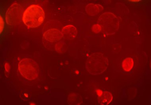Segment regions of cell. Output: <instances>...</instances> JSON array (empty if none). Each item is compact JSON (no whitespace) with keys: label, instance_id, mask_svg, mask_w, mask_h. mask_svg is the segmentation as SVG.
<instances>
[{"label":"cell","instance_id":"cell-10","mask_svg":"<svg viewBox=\"0 0 151 105\" xmlns=\"http://www.w3.org/2000/svg\"><path fill=\"white\" fill-rule=\"evenodd\" d=\"M67 102L70 105H80L83 102V99L78 94L71 93L68 95Z\"/></svg>","mask_w":151,"mask_h":105},{"label":"cell","instance_id":"cell-8","mask_svg":"<svg viewBox=\"0 0 151 105\" xmlns=\"http://www.w3.org/2000/svg\"><path fill=\"white\" fill-rule=\"evenodd\" d=\"M104 10L102 6L99 4L90 3L86 7V11L90 16H95Z\"/></svg>","mask_w":151,"mask_h":105},{"label":"cell","instance_id":"cell-11","mask_svg":"<svg viewBox=\"0 0 151 105\" xmlns=\"http://www.w3.org/2000/svg\"><path fill=\"white\" fill-rule=\"evenodd\" d=\"M113 96L108 91H104L99 96L98 98V102L102 105L109 104L113 100Z\"/></svg>","mask_w":151,"mask_h":105},{"label":"cell","instance_id":"cell-6","mask_svg":"<svg viewBox=\"0 0 151 105\" xmlns=\"http://www.w3.org/2000/svg\"><path fill=\"white\" fill-rule=\"evenodd\" d=\"M23 9L20 4L14 3L11 6L6 13V20L9 26H14L21 22L23 14Z\"/></svg>","mask_w":151,"mask_h":105},{"label":"cell","instance_id":"cell-2","mask_svg":"<svg viewBox=\"0 0 151 105\" xmlns=\"http://www.w3.org/2000/svg\"><path fill=\"white\" fill-rule=\"evenodd\" d=\"M45 18V14L43 8L37 4H32L24 11L22 19L27 27L33 28L42 25Z\"/></svg>","mask_w":151,"mask_h":105},{"label":"cell","instance_id":"cell-1","mask_svg":"<svg viewBox=\"0 0 151 105\" xmlns=\"http://www.w3.org/2000/svg\"><path fill=\"white\" fill-rule=\"evenodd\" d=\"M63 25L60 21L51 20L46 23L43 28V43L46 48L53 51L55 44L61 41Z\"/></svg>","mask_w":151,"mask_h":105},{"label":"cell","instance_id":"cell-3","mask_svg":"<svg viewBox=\"0 0 151 105\" xmlns=\"http://www.w3.org/2000/svg\"><path fill=\"white\" fill-rule=\"evenodd\" d=\"M109 61L107 57L101 52H95L89 56L86 63V68L92 75L102 74L107 69Z\"/></svg>","mask_w":151,"mask_h":105},{"label":"cell","instance_id":"cell-9","mask_svg":"<svg viewBox=\"0 0 151 105\" xmlns=\"http://www.w3.org/2000/svg\"><path fill=\"white\" fill-rule=\"evenodd\" d=\"M0 21H1V37L4 36L6 34L8 31V27L9 26L7 24L6 20V12L5 9L4 7L1 6V17H0Z\"/></svg>","mask_w":151,"mask_h":105},{"label":"cell","instance_id":"cell-15","mask_svg":"<svg viewBox=\"0 0 151 105\" xmlns=\"http://www.w3.org/2000/svg\"><path fill=\"white\" fill-rule=\"evenodd\" d=\"M130 1L137 2L139 1Z\"/></svg>","mask_w":151,"mask_h":105},{"label":"cell","instance_id":"cell-4","mask_svg":"<svg viewBox=\"0 0 151 105\" xmlns=\"http://www.w3.org/2000/svg\"><path fill=\"white\" fill-rule=\"evenodd\" d=\"M98 24L101 27L102 31L106 35L115 34L119 27L118 18L110 12L103 13L99 17Z\"/></svg>","mask_w":151,"mask_h":105},{"label":"cell","instance_id":"cell-14","mask_svg":"<svg viewBox=\"0 0 151 105\" xmlns=\"http://www.w3.org/2000/svg\"><path fill=\"white\" fill-rule=\"evenodd\" d=\"M91 29L93 32L95 34H98L102 31L101 27L98 24H96L92 26Z\"/></svg>","mask_w":151,"mask_h":105},{"label":"cell","instance_id":"cell-7","mask_svg":"<svg viewBox=\"0 0 151 105\" xmlns=\"http://www.w3.org/2000/svg\"><path fill=\"white\" fill-rule=\"evenodd\" d=\"M62 33L64 38L68 40H72L77 36V30L74 26L69 25L63 27Z\"/></svg>","mask_w":151,"mask_h":105},{"label":"cell","instance_id":"cell-5","mask_svg":"<svg viewBox=\"0 0 151 105\" xmlns=\"http://www.w3.org/2000/svg\"><path fill=\"white\" fill-rule=\"evenodd\" d=\"M18 70L24 78L34 80L38 77L40 68L37 63L32 59H24L18 64Z\"/></svg>","mask_w":151,"mask_h":105},{"label":"cell","instance_id":"cell-12","mask_svg":"<svg viewBox=\"0 0 151 105\" xmlns=\"http://www.w3.org/2000/svg\"><path fill=\"white\" fill-rule=\"evenodd\" d=\"M134 61L131 58H127L124 59L122 63V68L125 71H130L134 66Z\"/></svg>","mask_w":151,"mask_h":105},{"label":"cell","instance_id":"cell-13","mask_svg":"<svg viewBox=\"0 0 151 105\" xmlns=\"http://www.w3.org/2000/svg\"><path fill=\"white\" fill-rule=\"evenodd\" d=\"M55 50L59 53H65L67 50V44L64 41H60L55 45Z\"/></svg>","mask_w":151,"mask_h":105}]
</instances>
